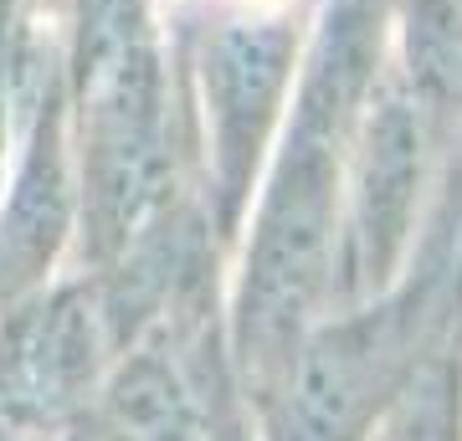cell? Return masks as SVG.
<instances>
[{"mask_svg":"<svg viewBox=\"0 0 462 441\" xmlns=\"http://www.w3.org/2000/svg\"><path fill=\"white\" fill-rule=\"evenodd\" d=\"M396 0H319L278 139L226 262V344L247 410L282 380L298 339L334 308L345 154Z\"/></svg>","mask_w":462,"mask_h":441,"instance_id":"cell-1","label":"cell"},{"mask_svg":"<svg viewBox=\"0 0 462 441\" xmlns=\"http://www.w3.org/2000/svg\"><path fill=\"white\" fill-rule=\"evenodd\" d=\"M47 11L78 170L67 267L98 272L165 206L206 196L196 118L160 0H47Z\"/></svg>","mask_w":462,"mask_h":441,"instance_id":"cell-2","label":"cell"},{"mask_svg":"<svg viewBox=\"0 0 462 441\" xmlns=\"http://www.w3.org/2000/svg\"><path fill=\"white\" fill-rule=\"evenodd\" d=\"M462 324V154L411 257L380 293L339 303L298 339L282 380L252 406L257 441H365Z\"/></svg>","mask_w":462,"mask_h":441,"instance_id":"cell-3","label":"cell"},{"mask_svg":"<svg viewBox=\"0 0 462 441\" xmlns=\"http://www.w3.org/2000/svg\"><path fill=\"white\" fill-rule=\"evenodd\" d=\"M118 360L93 272L62 267L16 298H0V426L57 441Z\"/></svg>","mask_w":462,"mask_h":441,"instance_id":"cell-4","label":"cell"},{"mask_svg":"<svg viewBox=\"0 0 462 441\" xmlns=\"http://www.w3.org/2000/svg\"><path fill=\"white\" fill-rule=\"evenodd\" d=\"M72 236H78V170L67 129L62 51L47 11L16 87V124L0 180V298H16L62 272L72 257Z\"/></svg>","mask_w":462,"mask_h":441,"instance_id":"cell-5","label":"cell"},{"mask_svg":"<svg viewBox=\"0 0 462 441\" xmlns=\"http://www.w3.org/2000/svg\"><path fill=\"white\" fill-rule=\"evenodd\" d=\"M57 441H206V421L170 344L144 334L114 360L93 406Z\"/></svg>","mask_w":462,"mask_h":441,"instance_id":"cell-6","label":"cell"},{"mask_svg":"<svg viewBox=\"0 0 462 441\" xmlns=\"http://www.w3.org/2000/svg\"><path fill=\"white\" fill-rule=\"evenodd\" d=\"M365 441H462V324L421 364Z\"/></svg>","mask_w":462,"mask_h":441,"instance_id":"cell-7","label":"cell"},{"mask_svg":"<svg viewBox=\"0 0 462 441\" xmlns=\"http://www.w3.org/2000/svg\"><path fill=\"white\" fill-rule=\"evenodd\" d=\"M0 441H36V436H21V431H5V426H0Z\"/></svg>","mask_w":462,"mask_h":441,"instance_id":"cell-8","label":"cell"}]
</instances>
